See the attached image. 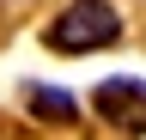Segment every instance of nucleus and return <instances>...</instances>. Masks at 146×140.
Returning a JSON list of instances; mask_svg holds the SVG:
<instances>
[{"mask_svg": "<svg viewBox=\"0 0 146 140\" xmlns=\"http://www.w3.org/2000/svg\"><path fill=\"white\" fill-rule=\"evenodd\" d=\"M49 49L55 55H91V49H110L122 37V12L110 6V0H73L49 19Z\"/></svg>", "mask_w": 146, "mask_h": 140, "instance_id": "nucleus-1", "label": "nucleus"}, {"mask_svg": "<svg viewBox=\"0 0 146 140\" xmlns=\"http://www.w3.org/2000/svg\"><path fill=\"white\" fill-rule=\"evenodd\" d=\"M91 104H98V116L110 128L146 134V79H104L98 92H91Z\"/></svg>", "mask_w": 146, "mask_h": 140, "instance_id": "nucleus-2", "label": "nucleus"}, {"mask_svg": "<svg viewBox=\"0 0 146 140\" xmlns=\"http://www.w3.org/2000/svg\"><path fill=\"white\" fill-rule=\"evenodd\" d=\"M25 104L43 122H79V104H73V92H55V85H25Z\"/></svg>", "mask_w": 146, "mask_h": 140, "instance_id": "nucleus-3", "label": "nucleus"}]
</instances>
